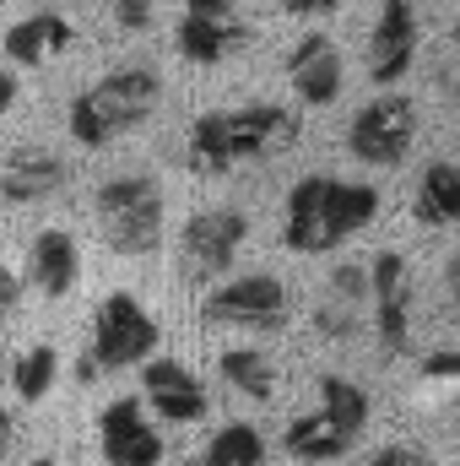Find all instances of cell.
Segmentation results:
<instances>
[{
	"label": "cell",
	"mask_w": 460,
	"mask_h": 466,
	"mask_svg": "<svg viewBox=\"0 0 460 466\" xmlns=\"http://www.w3.org/2000/svg\"><path fill=\"white\" fill-rule=\"evenodd\" d=\"M16 299H22V277H16L11 266H0V315H11Z\"/></svg>",
	"instance_id": "obj_31"
},
{
	"label": "cell",
	"mask_w": 460,
	"mask_h": 466,
	"mask_svg": "<svg viewBox=\"0 0 460 466\" xmlns=\"http://www.w3.org/2000/svg\"><path fill=\"white\" fill-rule=\"evenodd\" d=\"M33 466H55V461H49V456H44V461H33Z\"/></svg>",
	"instance_id": "obj_37"
},
{
	"label": "cell",
	"mask_w": 460,
	"mask_h": 466,
	"mask_svg": "<svg viewBox=\"0 0 460 466\" xmlns=\"http://www.w3.org/2000/svg\"><path fill=\"white\" fill-rule=\"evenodd\" d=\"M368 466H439L434 456H423V451H412V445H385V451H374Z\"/></svg>",
	"instance_id": "obj_29"
},
{
	"label": "cell",
	"mask_w": 460,
	"mask_h": 466,
	"mask_svg": "<svg viewBox=\"0 0 460 466\" xmlns=\"http://www.w3.org/2000/svg\"><path fill=\"white\" fill-rule=\"evenodd\" d=\"M146 407L163 423H201L206 418V385L179 363V358H146Z\"/></svg>",
	"instance_id": "obj_14"
},
{
	"label": "cell",
	"mask_w": 460,
	"mask_h": 466,
	"mask_svg": "<svg viewBox=\"0 0 460 466\" xmlns=\"http://www.w3.org/2000/svg\"><path fill=\"white\" fill-rule=\"evenodd\" d=\"M412 212L428 228H455L460 223V163H428L423 168Z\"/></svg>",
	"instance_id": "obj_18"
},
{
	"label": "cell",
	"mask_w": 460,
	"mask_h": 466,
	"mask_svg": "<svg viewBox=\"0 0 460 466\" xmlns=\"http://www.w3.org/2000/svg\"><path fill=\"white\" fill-rule=\"evenodd\" d=\"M11 104H16V76H11V71H0V115H5Z\"/></svg>",
	"instance_id": "obj_35"
},
{
	"label": "cell",
	"mask_w": 460,
	"mask_h": 466,
	"mask_svg": "<svg viewBox=\"0 0 460 466\" xmlns=\"http://www.w3.org/2000/svg\"><path fill=\"white\" fill-rule=\"evenodd\" d=\"M423 374H428V380H460V352H434V358L423 363Z\"/></svg>",
	"instance_id": "obj_30"
},
{
	"label": "cell",
	"mask_w": 460,
	"mask_h": 466,
	"mask_svg": "<svg viewBox=\"0 0 460 466\" xmlns=\"http://www.w3.org/2000/svg\"><path fill=\"white\" fill-rule=\"evenodd\" d=\"M185 466H206V461H185Z\"/></svg>",
	"instance_id": "obj_38"
},
{
	"label": "cell",
	"mask_w": 460,
	"mask_h": 466,
	"mask_svg": "<svg viewBox=\"0 0 460 466\" xmlns=\"http://www.w3.org/2000/svg\"><path fill=\"white\" fill-rule=\"evenodd\" d=\"M157 16V0H115V22L119 33H146Z\"/></svg>",
	"instance_id": "obj_27"
},
{
	"label": "cell",
	"mask_w": 460,
	"mask_h": 466,
	"mask_svg": "<svg viewBox=\"0 0 460 466\" xmlns=\"http://www.w3.org/2000/svg\"><path fill=\"white\" fill-rule=\"evenodd\" d=\"M201 461L206 466H265V445H260V434L249 423H228V429L212 434V445L201 451Z\"/></svg>",
	"instance_id": "obj_23"
},
{
	"label": "cell",
	"mask_w": 460,
	"mask_h": 466,
	"mask_svg": "<svg viewBox=\"0 0 460 466\" xmlns=\"http://www.w3.org/2000/svg\"><path fill=\"white\" fill-rule=\"evenodd\" d=\"M325 293L331 299H346V304H363L368 309V266H357V260H346L331 271V282H325Z\"/></svg>",
	"instance_id": "obj_26"
},
{
	"label": "cell",
	"mask_w": 460,
	"mask_h": 466,
	"mask_svg": "<svg viewBox=\"0 0 460 466\" xmlns=\"http://www.w3.org/2000/svg\"><path fill=\"white\" fill-rule=\"evenodd\" d=\"M157 98H163V76L152 66H125V71H109L104 82H93L87 93H76L65 125L82 147H109L125 130L146 125Z\"/></svg>",
	"instance_id": "obj_1"
},
{
	"label": "cell",
	"mask_w": 460,
	"mask_h": 466,
	"mask_svg": "<svg viewBox=\"0 0 460 466\" xmlns=\"http://www.w3.org/2000/svg\"><path fill=\"white\" fill-rule=\"evenodd\" d=\"M190 168L195 174H228V168H238L233 163V147H228V109L217 115H201L195 125H190Z\"/></svg>",
	"instance_id": "obj_21"
},
{
	"label": "cell",
	"mask_w": 460,
	"mask_h": 466,
	"mask_svg": "<svg viewBox=\"0 0 460 466\" xmlns=\"http://www.w3.org/2000/svg\"><path fill=\"white\" fill-rule=\"evenodd\" d=\"M157 352V320L146 315L141 299L130 293H109L98 304V320H93V352H82L76 363V380H98V374H115L130 363H146Z\"/></svg>",
	"instance_id": "obj_3"
},
{
	"label": "cell",
	"mask_w": 460,
	"mask_h": 466,
	"mask_svg": "<svg viewBox=\"0 0 460 466\" xmlns=\"http://www.w3.org/2000/svg\"><path fill=\"white\" fill-rule=\"evenodd\" d=\"M439 87L450 93L460 104V22L450 27V38H445V66H439Z\"/></svg>",
	"instance_id": "obj_28"
},
{
	"label": "cell",
	"mask_w": 460,
	"mask_h": 466,
	"mask_svg": "<svg viewBox=\"0 0 460 466\" xmlns=\"http://www.w3.org/2000/svg\"><path fill=\"white\" fill-rule=\"evenodd\" d=\"M287 82H293L298 104H309V109L336 104V98H342V82H346L342 49H336L325 33H304L298 49H293V60H287Z\"/></svg>",
	"instance_id": "obj_13"
},
{
	"label": "cell",
	"mask_w": 460,
	"mask_h": 466,
	"mask_svg": "<svg viewBox=\"0 0 460 466\" xmlns=\"http://www.w3.org/2000/svg\"><path fill=\"white\" fill-rule=\"evenodd\" d=\"M293 141H298V115L282 109V104H244V109H228L233 163H265V157H282Z\"/></svg>",
	"instance_id": "obj_11"
},
{
	"label": "cell",
	"mask_w": 460,
	"mask_h": 466,
	"mask_svg": "<svg viewBox=\"0 0 460 466\" xmlns=\"http://www.w3.org/2000/svg\"><path fill=\"white\" fill-rule=\"evenodd\" d=\"M174 44H179V55H185L190 66H223L233 49L249 44V27H244L238 16H195V11H185Z\"/></svg>",
	"instance_id": "obj_16"
},
{
	"label": "cell",
	"mask_w": 460,
	"mask_h": 466,
	"mask_svg": "<svg viewBox=\"0 0 460 466\" xmlns=\"http://www.w3.org/2000/svg\"><path fill=\"white\" fill-rule=\"evenodd\" d=\"M244 238H249V218H244L238 207H206V212H195V218L185 223V233H179V255H185L190 277L212 282V277H228L233 271Z\"/></svg>",
	"instance_id": "obj_6"
},
{
	"label": "cell",
	"mask_w": 460,
	"mask_h": 466,
	"mask_svg": "<svg viewBox=\"0 0 460 466\" xmlns=\"http://www.w3.org/2000/svg\"><path fill=\"white\" fill-rule=\"evenodd\" d=\"M217 369H223V380H228L244 401H271L276 396V363L260 348H228L217 358Z\"/></svg>",
	"instance_id": "obj_20"
},
{
	"label": "cell",
	"mask_w": 460,
	"mask_h": 466,
	"mask_svg": "<svg viewBox=\"0 0 460 466\" xmlns=\"http://www.w3.org/2000/svg\"><path fill=\"white\" fill-rule=\"evenodd\" d=\"M287 309H293V299H287L282 277H271V271L233 277L228 288H217L201 304V315L212 326H238V331H282L287 326Z\"/></svg>",
	"instance_id": "obj_5"
},
{
	"label": "cell",
	"mask_w": 460,
	"mask_h": 466,
	"mask_svg": "<svg viewBox=\"0 0 460 466\" xmlns=\"http://www.w3.org/2000/svg\"><path fill=\"white\" fill-rule=\"evenodd\" d=\"M98 445H104V461L109 466H157L163 461V434H157V423L146 418V407L130 401V396H119V401L104 407V418H98Z\"/></svg>",
	"instance_id": "obj_10"
},
{
	"label": "cell",
	"mask_w": 460,
	"mask_h": 466,
	"mask_svg": "<svg viewBox=\"0 0 460 466\" xmlns=\"http://www.w3.org/2000/svg\"><path fill=\"white\" fill-rule=\"evenodd\" d=\"M98 228L119 255L163 249V190L152 174H115L98 185Z\"/></svg>",
	"instance_id": "obj_2"
},
{
	"label": "cell",
	"mask_w": 460,
	"mask_h": 466,
	"mask_svg": "<svg viewBox=\"0 0 460 466\" xmlns=\"http://www.w3.org/2000/svg\"><path fill=\"white\" fill-rule=\"evenodd\" d=\"M417 44H423L417 5L412 0H385L379 16H374V33H368V76H374V87H395L412 71Z\"/></svg>",
	"instance_id": "obj_9"
},
{
	"label": "cell",
	"mask_w": 460,
	"mask_h": 466,
	"mask_svg": "<svg viewBox=\"0 0 460 466\" xmlns=\"http://www.w3.org/2000/svg\"><path fill=\"white\" fill-rule=\"evenodd\" d=\"M5 445H11V423L0 418V456H5Z\"/></svg>",
	"instance_id": "obj_36"
},
{
	"label": "cell",
	"mask_w": 460,
	"mask_h": 466,
	"mask_svg": "<svg viewBox=\"0 0 460 466\" xmlns=\"http://www.w3.org/2000/svg\"><path fill=\"white\" fill-rule=\"evenodd\" d=\"M331 190L336 179L331 174H304L293 190H287V218H282V238L293 255H325L342 244L336 218H331Z\"/></svg>",
	"instance_id": "obj_8"
},
{
	"label": "cell",
	"mask_w": 460,
	"mask_h": 466,
	"mask_svg": "<svg viewBox=\"0 0 460 466\" xmlns=\"http://www.w3.org/2000/svg\"><path fill=\"white\" fill-rule=\"evenodd\" d=\"M320 412H325V418H336L346 434L357 440V434L368 429V390H363L357 380L325 374V380H320Z\"/></svg>",
	"instance_id": "obj_22"
},
{
	"label": "cell",
	"mask_w": 460,
	"mask_h": 466,
	"mask_svg": "<svg viewBox=\"0 0 460 466\" xmlns=\"http://www.w3.org/2000/svg\"><path fill=\"white\" fill-rule=\"evenodd\" d=\"M445 288H450V299H455V309H460V249L450 255V266H445Z\"/></svg>",
	"instance_id": "obj_34"
},
{
	"label": "cell",
	"mask_w": 460,
	"mask_h": 466,
	"mask_svg": "<svg viewBox=\"0 0 460 466\" xmlns=\"http://www.w3.org/2000/svg\"><path fill=\"white\" fill-rule=\"evenodd\" d=\"M363 315H368L363 304H346V299H331V293L315 304V326H320L331 342H352V337L363 331Z\"/></svg>",
	"instance_id": "obj_25"
},
{
	"label": "cell",
	"mask_w": 460,
	"mask_h": 466,
	"mask_svg": "<svg viewBox=\"0 0 460 466\" xmlns=\"http://www.w3.org/2000/svg\"><path fill=\"white\" fill-rule=\"evenodd\" d=\"M27 277L44 299H65L82 277V244L65 228H44L27 249Z\"/></svg>",
	"instance_id": "obj_15"
},
{
	"label": "cell",
	"mask_w": 460,
	"mask_h": 466,
	"mask_svg": "<svg viewBox=\"0 0 460 466\" xmlns=\"http://www.w3.org/2000/svg\"><path fill=\"white\" fill-rule=\"evenodd\" d=\"M282 11H293V16H320V11H336L342 0H276Z\"/></svg>",
	"instance_id": "obj_33"
},
{
	"label": "cell",
	"mask_w": 460,
	"mask_h": 466,
	"mask_svg": "<svg viewBox=\"0 0 460 466\" xmlns=\"http://www.w3.org/2000/svg\"><path fill=\"white\" fill-rule=\"evenodd\" d=\"M55 380H60V352L49 348H27L16 358V369H11V385H16V396L22 401H44L49 390H55Z\"/></svg>",
	"instance_id": "obj_24"
},
{
	"label": "cell",
	"mask_w": 460,
	"mask_h": 466,
	"mask_svg": "<svg viewBox=\"0 0 460 466\" xmlns=\"http://www.w3.org/2000/svg\"><path fill=\"white\" fill-rule=\"evenodd\" d=\"M71 44H76V27L55 11H33L16 27H5V60H16V66H44Z\"/></svg>",
	"instance_id": "obj_17"
},
{
	"label": "cell",
	"mask_w": 460,
	"mask_h": 466,
	"mask_svg": "<svg viewBox=\"0 0 460 466\" xmlns=\"http://www.w3.org/2000/svg\"><path fill=\"white\" fill-rule=\"evenodd\" d=\"M287 456L293 461H336V456H346L357 440L346 434L336 418H325V412H309V418H293L287 423Z\"/></svg>",
	"instance_id": "obj_19"
},
{
	"label": "cell",
	"mask_w": 460,
	"mask_h": 466,
	"mask_svg": "<svg viewBox=\"0 0 460 466\" xmlns=\"http://www.w3.org/2000/svg\"><path fill=\"white\" fill-rule=\"evenodd\" d=\"M185 11H195V16H238V0H185Z\"/></svg>",
	"instance_id": "obj_32"
},
{
	"label": "cell",
	"mask_w": 460,
	"mask_h": 466,
	"mask_svg": "<svg viewBox=\"0 0 460 466\" xmlns=\"http://www.w3.org/2000/svg\"><path fill=\"white\" fill-rule=\"evenodd\" d=\"M412 141H417V109H412L406 98H395V93L363 104V109L352 115V125H346V152H352L357 163H368V168H395V163H406Z\"/></svg>",
	"instance_id": "obj_4"
},
{
	"label": "cell",
	"mask_w": 460,
	"mask_h": 466,
	"mask_svg": "<svg viewBox=\"0 0 460 466\" xmlns=\"http://www.w3.org/2000/svg\"><path fill=\"white\" fill-rule=\"evenodd\" d=\"M368 309H374V331L385 352L412 348V277H406V255L379 249L368 260Z\"/></svg>",
	"instance_id": "obj_7"
},
{
	"label": "cell",
	"mask_w": 460,
	"mask_h": 466,
	"mask_svg": "<svg viewBox=\"0 0 460 466\" xmlns=\"http://www.w3.org/2000/svg\"><path fill=\"white\" fill-rule=\"evenodd\" d=\"M71 185V163L49 147H16L5 163H0V196L11 207H33V201H49Z\"/></svg>",
	"instance_id": "obj_12"
}]
</instances>
